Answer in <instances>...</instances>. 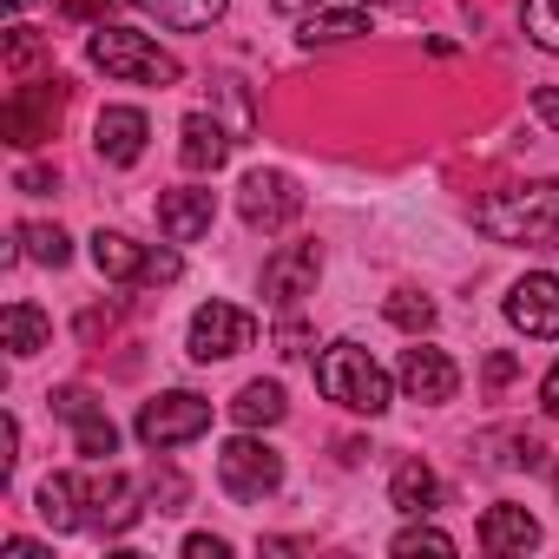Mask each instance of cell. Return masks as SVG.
Returning <instances> with one entry per match:
<instances>
[{"instance_id": "cell-1", "label": "cell", "mask_w": 559, "mask_h": 559, "mask_svg": "<svg viewBox=\"0 0 559 559\" xmlns=\"http://www.w3.org/2000/svg\"><path fill=\"white\" fill-rule=\"evenodd\" d=\"M474 230L493 243H520V250H559V178L487 191L474 204Z\"/></svg>"}, {"instance_id": "cell-2", "label": "cell", "mask_w": 559, "mask_h": 559, "mask_svg": "<svg viewBox=\"0 0 559 559\" xmlns=\"http://www.w3.org/2000/svg\"><path fill=\"white\" fill-rule=\"evenodd\" d=\"M317 389L336 402V408H349V415H382L389 402H395V382H389V369L362 349V343H330L323 356H317Z\"/></svg>"}, {"instance_id": "cell-3", "label": "cell", "mask_w": 559, "mask_h": 559, "mask_svg": "<svg viewBox=\"0 0 559 559\" xmlns=\"http://www.w3.org/2000/svg\"><path fill=\"white\" fill-rule=\"evenodd\" d=\"M86 60L106 73V80H126V86H178L185 67L178 53H165L152 34H132V27H93L86 34Z\"/></svg>"}, {"instance_id": "cell-4", "label": "cell", "mask_w": 559, "mask_h": 559, "mask_svg": "<svg viewBox=\"0 0 559 559\" xmlns=\"http://www.w3.org/2000/svg\"><path fill=\"white\" fill-rule=\"evenodd\" d=\"M93 263L106 284H126V290H165L185 276V257L165 250V243H132L126 230H93Z\"/></svg>"}, {"instance_id": "cell-5", "label": "cell", "mask_w": 559, "mask_h": 559, "mask_svg": "<svg viewBox=\"0 0 559 559\" xmlns=\"http://www.w3.org/2000/svg\"><path fill=\"white\" fill-rule=\"evenodd\" d=\"M217 487L230 493V500H270L276 487H284V454L276 448H263L257 441V428H243L237 441H224L217 448Z\"/></svg>"}, {"instance_id": "cell-6", "label": "cell", "mask_w": 559, "mask_h": 559, "mask_svg": "<svg viewBox=\"0 0 559 559\" xmlns=\"http://www.w3.org/2000/svg\"><path fill=\"white\" fill-rule=\"evenodd\" d=\"M132 435L152 448V454H171V448H185V441H198V435H211V402L204 395H191V389H171V395H152L145 408H139V421H132Z\"/></svg>"}, {"instance_id": "cell-7", "label": "cell", "mask_w": 559, "mask_h": 559, "mask_svg": "<svg viewBox=\"0 0 559 559\" xmlns=\"http://www.w3.org/2000/svg\"><path fill=\"white\" fill-rule=\"evenodd\" d=\"M237 211H243L250 230H284V224H297V211H304V185H297L290 171H276V165H257V171H243V185H237Z\"/></svg>"}, {"instance_id": "cell-8", "label": "cell", "mask_w": 559, "mask_h": 559, "mask_svg": "<svg viewBox=\"0 0 559 559\" xmlns=\"http://www.w3.org/2000/svg\"><path fill=\"white\" fill-rule=\"evenodd\" d=\"M257 343V317L237 310V304H198L191 310V330H185V356L191 362H224L237 349Z\"/></svg>"}, {"instance_id": "cell-9", "label": "cell", "mask_w": 559, "mask_h": 559, "mask_svg": "<svg viewBox=\"0 0 559 559\" xmlns=\"http://www.w3.org/2000/svg\"><path fill=\"white\" fill-rule=\"evenodd\" d=\"M317 276H323V250L317 243H284L263 263V304L290 317L304 297H317Z\"/></svg>"}, {"instance_id": "cell-10", "label": "cell", "mask_w": 559, "mask_h": 559, "mask_svg": "<svg viewBox=\"0 0 559 559\" xmlns=\"http://www.w3.org/2000/svg\"><path fill=\"white\" fill-rule=\"evenodd\" d=\"M47 402H53V415H60V421H73V448H80L86 461H99V467H106V461L119 454V428H112V415L93 402V389H80V382H73V389H53Z\"/></svg>"}, {"instance_id": "cell-11", "label": "cell", "mask_w": 559, "mask_h": 559, "mask_svg": "<svg viewBox=\"0 0 559 559\" xmlns=\"http://www.w3.org/2000/svg\"><path fill=\"white\" fill-rule=\"evenodd\" d=\"M60 106H67V86H60V80L21 86V93L8 99V112H0V132H8V145H40V139H53Z\"/></svg>"}, {"instance_id": "cell-12", "label": "cell", "mask_w": 559, "mask_h": 559, "mask_svg": "<svg viewBox=\"0 0 559 559\" xmlns=\"http://www.w3.org/2000/svg\"><path fill=\"white\" fill-rule=\"evenodd\" d=\"M507 323L533 343H559V276H546V270L520 276L507 290Z\"/></svg>"}, {"instance_id": "cell-13", "label": "cell", "mask_w": 559, "mask_h": 559, "mask_svg": "<svg viewBox=\"0 0 559 559\" xmlns=\"http://www.w3.org/2000/svg\"><path fill=\"white\" fill-rule=\"evenodd\" d=\"M395 382H402V395L408 402H421V408H441V402H454V389H461V369L448 362V349H408L402 356V369H395Z\"/></svg>"}, {"instance_id": "cell-14", "label": "cell", "mask_w": 559, "mask_h": 559, "mask_svg": "<svg viewBox=\"0 0 559 559\" xmlns=\"http://www.w3.org/2000/svg\"><path fill=\"white\" fill-rule=\"evenodd\" d=\"M145 139H152V126H145L139 106H106L99 126H93V145H99V158H106L112 171L139 165V158H145Z\"/></svg>"}, {"instance_id": "cell-15", "label": "cell", "mask_w": 559, "mask_h": 559, "mask_svg": "<svg viewBox=\"0 0 559 559\" xmlns=\"http://www.w3.org/2000/svg\"><path fill=\"white\" fill-rule=\"evenodd\" d=\"M217 217V198L204 185H178V191H158V230L165 243H198Z\"/></svg>"}, {"instance_id": "cell-16", "label": "cell", "mask_w": 559, "mask_h": 559, "mask_svg": "<svg viewBox=\"0 0 559 559\" xmlns=\"http://www.w3.org/2000/svg\"><path fill=\"white\" fill-rule=\"evenodd\" d=\"M356 34H369V8L362 0H323V8H310V14H297V40L317 53V47H343V40H356Z\"/></svg>"}, {"instance_id": "cell-17", "label": "cell", "mask_w": 559, "mask_h": 559, "mask_svg": "<svg viewBox=\"0 0 559 559\" xmlns=\"http://www.w3.org/2000/svg\"><path fill=\"white\" fill-rule=\"evenodd\" d=\"M132 520H139V493H132V480H126V474H112V467H106L99 480H86V526H93V533H106V539H112V533H126Z\"/></svg>"}, {"instance_id": "cell-18", "label": "cell", "mask_w": 559, "mask_h": 559, "mask_svg": "<svg viewBox=\"0 0 559 559\" xmlns=\"http://www.w3.org/2000/svg\"><path fill=\"white\" fill-rule=\"evenodd\" d=\"M230 158V132L211 119V112H185V126H178V165L191 171V178H204V171H217Z\"/></svg>"}, {"instance_id": "cell-19", "label": "cell", "mask_w": 559, "mask_h": 559, "mask_svg": "<svg viewBox=\"0 0 559 559\" xmlns=\"http://www.w3.org/2000/svg\"><path fill=\"white\" fill-rule=\"evenodd\" d=\"M480 546H487V552H500V559H520V552H533V546H539V520H533L526 507L500 500V507H487V513H480Z\"/></svg>"}, {"instance_id": "cell-20", "label": "cell", "mask_w": 559, "mask_h": 559, "mask_svg": "<svg viewBox=\"0 0 559 559\" xmlns=\"http://www.w3.org/2000/svg\"><path fill=\"white\" fill-rule=\"evenodd\" d=\"M34 500H40V520H47L53 533H80V526H86V480H73V474H47Z\"/></svg>"}, {"instance_id": "cell-21", "label": "cell", "mask_w": 559, "mask_h": 559, "mask_svg": "<svg viewBox=\"0 0 559 559\" xmlns=\"http://www.w3.org/2000/svg\"><path fill=\"white\" fill-rule=\"evenodd\" d=\"M139 8L171 34H204V27H217L230 14V0H139Z\"/></svg>"}, {"instance_id": "cell-22", "label": "cell", "mask_w": 559, "mask_h": 559, "mask_svg": "<svg viewBox=\"0 0 559 559\" xmlns=\"http://www.w3.org/2000/svg\"><path fill=\"white\" fill-rule=\"evenodd\" d=\"M284 415H290L284 382H243V389L230 395V421H237V428H276Z\"/></svg>"}, {"instance_id": "cell-23", "label": "cell", "mask_w": 559, "mask_h": 559, "mask_svg": "<svg viewBox=\"0 0 559 559\" xmlns=\"http://www.w3.org/2000/svg\"><path fill=\"white\" fill-rule=\"evenodd\" d=\"M389 500H395L408 520L435 513V507H441V480H435V467H428V461H402L395 480H389Z\"/></svg>"}, {"instance_id": "cell-24", "label": "cell", "mask_w": 559, "mask_h": 559, "mask_svg": "<svg viewBox=\"0 0 559 559\" xmlns=\"http://www.w3.org/2000/svg\"><path fill=\"white\" fill-rule=\"evenodd\" d=\"M0 336H8V356L14 362H27V356H40L53 343V323L34 304H8V310H0Z\"/></svg>"}, {"instance_id": "cell-25", "label": "cell", "mask_w": 559, "mask_h": 559, "mask_svg": "<svg viewBox=\"0 0 559 559\" xmlns=\"http://www.w3.org/2000/svg\"><path fill=\"white\" fill-rule=\"evenodd\" d=\"M21 257L40 263V270H60V263L73 257V243H67L60 224H21Z\"/></svg>"}, {"instance_id": "cell-26", "label": "cell", "mask_w": 559, "mask_h": 559, "mask_svg": "<svg viewBox=\"0 0 559 559\" xmlns=\"http://www.w3.org/2000/svg\"><path fill=\"white\" fill-rule=\"evenodd\" d=\"M382 317H389L395 330H408V336H428V330H435V304L415 297V290H395V297L382 304Z\"/></svg>"}, {"instance_id": "cell-27", "label": "cell", "mask_w": 559, "mask_h": 559, "mask_svg": "<svg viewBox=\"0 0 559 559\" xmlns=\"http://www.w3.org/2000/svg\"><path fill=\"white\" fill-rule=\"evenodd\" d=\"M389 552L395 559H415V552H441V559H454V533H441V526H402L395 539H389Z\"/></svg>"}, {"instance_id": "cell-28", "label": "cell", "mask_w": 559, "mask_h": 559, "mask_svg": "<svg viewBox=\"0 0 559 559\" xmlns=\"http://www.w3.org/2000/svg\"><path fill=\"white\" fill-rule=\"evenodd\" d=\"M520 27H526L533 47L559 53V0H520Z\"/></svg>"}, {"instance_id": "cell-29", "label": "cell", "mask_w": 559, "mask_h": 559, "mask_svg": "<svg viewBox=\"0 0 559 559\" xmlns=\"http://www.w3.org/2000/svg\"><path fill=\"white\" fill-rule=\"evenodd\" d=\"M185 474L178 467H152V480H145V507H158V513H185Z\"/></svg>"}, {"instance_id": "cell-30", "label": "cell", "mask_w": 559, "mask_h": 559, "mask_svg": "<svg viewBox=\"0 0 559 559\" xmlns=\"http://www.w3.org/2000/svg\"><path fill=\"white\" fill-rule=\"evenodd\" d=\"M8 60L14 67H34L40 60V34L34 27H8Z\"/></svg>"}, {"instance_id": "cell-31", "label": "cell", "mask_w": 559, "mask_h": 559, "mask_svg": "<svg viewBox=\"0 0 559 559\" xmlns=\"http://www.w3.org/2000/svg\"><path fill=\"white\" fill-rule=\"evenodd\" d=\"M276 349H284V356H310V330L297 317H284V323H276Z\"/></svg>"}, {"instance_id": "cell-32", "label": "cell", "mask_w": 559, "mask_h": 559, "mask_svg": "<svg viewBox=\"0 0 559 559\" xmlns=\"http://www.w3.org/2000/svg\"><path fill=\"white\" fill-rule=\"evenodd\" d=\"M14 185H21L27 198H40V191H53V185H60V171H53V165H21V178H14Z\"/></svg>"}, {"instance_id": "cell-33", "label": "cell", "mask_w": 559, "mask_h": 559, "mask_svg": "<svg viewBox=\"0 0 559 559\" xmlns=\"http://www.w3.org/2000/svg\"><path fill=\"white\" fill-rule=\"evenodd\" d=\"M185 559H230V539H217V533H191V539H185Z\"/></svg>"}, {"instance_id": "cell-34", "label": "cell", "mask_w": 559, "mask_h": 559, "mask_svg": "<svg viewBox=\"0 0 559 559\" xmlns=\"http://www.w3.org/2000/svg\"><path fill=\"white\" fill-rule=\"evenodd\" d=\"M533 112L546 132H559V86H533Z\"/></svg>"}, {"instance_id": "cell-35", "label": "cell", "mask_w": 559, "mask_h": 559, "mask_svg": "<svg viewBox=\"0 0 559 559\" xmlns=\"http://www.w3.org/2000/svg\"><path fill=\"white\" fill-rule=\"evenodd\" d=\"M513 376H520V362H513V356H487V389H507Z\"/></svg>"}, {"instance_id": "cell-36", "label": "cell", "mask_w": 559, "mask_h": 559, "mask_svg": "<svg viewBox=\"0 0 559 559\" xmlns=\"http://www.w3.org/2000/svg\"><path fill=\"white\" fill-rule=\"evenodd\" d=\"M539 408H546V415L559 421V362H552V369L539 376Z\"/></svg>"}, {"instance_id": "cell-37", "label": "cell", "mask_w": 559, "mask_h": 559, "mask_svg": "<svg viewBox=\"0 0 559 559\" xmlns=\"http://www.w3.org/2000/svg\"><path fill=\"white\" fill-rule=\"evenodd\" d=\"M270 8H276V14H290V21H297V14H310V8H323V0H270Z\"/></svg>"}, {"instance_id": "cell-38", "label": "cell", "mask_w": 559, "mask_h": 559, "mask_svg": "<svg viewBox=\"0 0 559 559\" xmlns=\"http://www.w3.org/2000/svg\"><path fill=\"white\" fill-rule=\"evenodd\" d=\"M8 8H14V14H21V8H27V0H8Z\"/></svg>"}]
</instances>
